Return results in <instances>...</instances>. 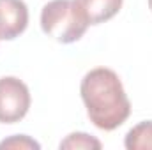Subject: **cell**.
<instances>
[{
    "label": "cell",
    "instance_id": "cell-1",
    "mask_svg": "<svg viewBox=\"0 0 152 150\" xmlns=\"http://www.w3.org/2000/svg\"><path fill=\"white\" fill-rule=\"evenodd\" d=\"M80 94L90 122L103 131L120 127L131 115V103L124 85L117 73L108 67L88 71L81 79Z\"/></svg>",
    "mask_w": 152,
    "mask_h": 150
},
{
    "label": "cell",
    "instance_id": "cell-7",
    "mask_svg": "<svg viewBox=\"0 0 152 150\" xmlns=\"http://www.w3.org/2000/svg\"><path fill=\"white\" fill-rule=\"evenodd\" d=\"M103 147L99 140L87 133H73L69 134L64 141H60V149H71V150H99Z\"/></svg>",
    "mask_w": 152,
    "mask_h": 150
},
{
    "label": "cell",
    "instance_id": "cell-3",
    "mask_svg": "<svg viewBox=\"0 0 152 150\" xmlns=\"http://www.w3.org/2000/svg\"><path fill=\"white\" fill-rule=\"evenodd\" d=\"M30 108L28 87L14 76L0 78V122L16 124Z\"/></svg>",
    "mask_w": 152,
    "mask_h": 150
},
{
    "label": "cell",
    "instance_id": "cell-5",
    "mask_svg": "<svg viewBox=\"0 0 152 150\" xmlns=\"http://www.w3.org/2000/svg\"><path fill=\"white\" fill-rule=\"evenodd\" d=\"M88 25H99L112 20L122 7V0H75Z\"/></svg>",
    "mask_w": 152,
    "mask_h": 150
},
{
    "label": "cell",
    "instance_id": "cell-9",
    "mask_svg": "<svg viewBox=\"0 0 152 150\" xmlns=\"http://www.w3.org/2000/svg\"><path fill=\"white\" fill-rule=\"evenodd\" d=\"M149 7H151V11H152V0H149Z\"/></svg>",
    "mask_w": 152,
    "mask_h": 150
},
{
    "label": "cell",
    "instance_id": "cell-2",
    "mask_svg": "<svg viewBox=\"0 0 152 150\" xmlns=\"http://www.w3.org/2000/svg\"><path fill=\"white\" fill-rule=\"evenodd\" d=\"M41 28L62 44L76 42L88 28V21L75 0H51L41 11Z\"/></svg>",
    "mask_w": 152,
    "mask_h": 150
},
{
    "label": "cell",
    "instance_id": "cell-6",
    "mask_svg": "<svg viewBox=\"0 0 152 150\" xmlns=\"http://www.w3.org/2000/svg\"><path fill=\"white\" fill-rule=\"evenodd\" d=\"M124 145L127 150H152V120L140 122L129 129Z\"/></svg>",
    "mask_w": 152,
    "mask_h": 150
},
{
    "label": "cell",
    "instance_id": "cell-8",
    "mask_svg": "<svg viewBox=\"0 0 152 150\" xmlns=\"http://www.w3.org/2000/svg\"><path fill=\"white\" fill-rule=\"evenodd\" d=\"M4 149H14V150H18V149L20 150L36 149V150H39L41 145H39L37 141H34L32 138L25 136V134H16V136H11V138L0 141V150H4Z\"/></svg>",
    "mask_w": 152,
    "mask_h": 150
},
{
    "label": "cell",
    "instance_id": "cell-4",
    "mask_svg": "<svg viewBox=\"0 0 152 150\" xmlns=\"http://www.w3.org/2000/svg\"><path fill=\"white\" fill-rule=\"evenodd\" d=\"M28 25V7L23 0H0V39L12 41Z\"/></svg>",
    "mask_w": 152,
    "mask_h": 150
}]
</instances>
